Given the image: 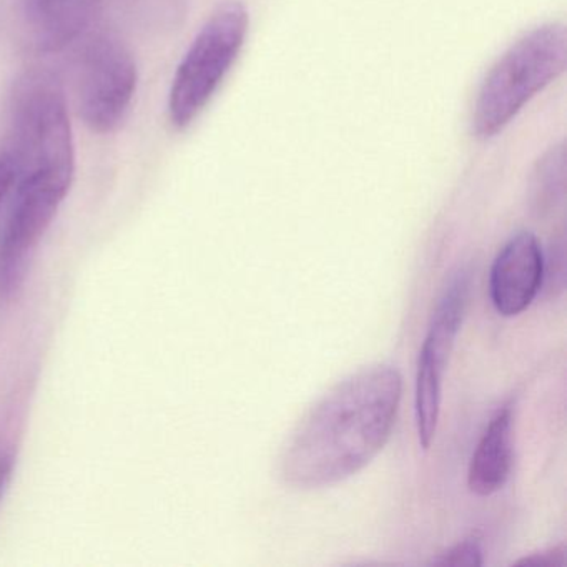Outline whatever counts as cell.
<instances>
[{
  "mask_svg": "<svg viewBox=\"0 0 567 567\" xmlns=\"http://www.w3.org/2000/svg\"><path fill=\"white\" fill-rule=\"evenodd\" d=\"M403 394L396 368H363L328 391L298 423L281 454L295 489H321L360 473L390 440Z\"/></svg>",
  "mask_w": 567,
  "mask_h": 567,
  "instance_id": "1",
  "label": "cell"
},
{
  "mask_svg": "<svg viewBox=\"0 0 567 567\" xmlns=\"http://www.w3.org/2000/svg\"><path fill=\"white\" fill-rule=\"evenodd\" d=\"M566 68V25L553 22L524 34L484 78L473 107V134L481 141L496 137Z\"/></svg>",
  "mask_w": 567,
  "mask_h": 567,
  "instance_id": "2",
  "label": "cell"
},
{
  "mask_svg": "<svg viewBox=\"0 0 567 567\" xmlns=\"http://www.w3.org/2000/svg\"><path fill=\"white\" fill-rule=\"evenodd\" d=\"M248 25L247 8L230 0L198 32L172 84L168 115L174 127L187 128L207 107L240 54Z\"/></svg>",
  "mask_w": 567,
  "mask_h": 567,
  "instance_id": "3",
  "label": "cell"
},
{
  "mask_svg": "<svg viewBox=\"0 0 567 567\" xmlns=\"http://www.w3.org/2000/svg\"><path fill=\"white\" fill-rule=\"evenodd\" d=\"M75 44L78 112L95 134H111L127 117L137 91V64L118 35L91 29Z\"/></svg>",
  "mask_w": 567,
  "mask_h": 567,
  "instance_id": "4",
  "label": "cell"
},
{
  "mask_svg": "<svg viewBox=\"0 0 567 567\" xmlns=\"http://www.w3.org/2000/svg\"><path fill=\"white\" fill-rule=\"evenodd\" d=\"M74 174L58 171L18 175L14 200L0 230V298L14 297L28 277L32 258L71 190Z\"/></svg>",
  "mask_w": 567,
  "mask_h": 567,
  "instance_id": "5",
  "label": "cell"
},
{
  "mask_svg": "<svg viewBox=\"0 0 567 567\" xmlns=\"http://www.w3.org/2000/svg\"><path fill=\"white\" fill-rule=\"evenodd\" d=\"M470 290V271L460 268L451 277L446 290L437 301L436 311L417 358L414 411H416L417 437L423 450H430L436 437L444 373H446L454 341L466 313Z\"/></svg>",
  "mask_w": 567,
  "mask_h": 567,
  "instance_id": "6",
  "label": "cell"
},
{
  "mask_svg": "<svg viewBox=\"0 0 567 567\" xmlns=\"http://www.w3.org/2000/svg\"><path fill=\"white\" fill-rule=\"evenodd\" d=\"M544 287V254L536 235L519 231L501 248L491 268V301L503 317L527 310Z\"/></svg>",
  "mask_w": 567,
  "mask_h": 567,
  "instance_id": "7",
  "label": "cell"
},
{
  "mask_svg": "<svg viewBox=\"0 0 567 567\" xmlns=\"http://www.w3.org/2000/svg\"><path fill=\"white\" fill-rule=\"evenodd\" d=\"M112 0H18L19 14L41 51L58 52L94 29Z\"/></svg>",
  "mask_w": 567,
  "mask_h": 567,
  "instance_id": "8",
  "label": "cell"
},
{
  "mask_svg": "<svg viewBox=\"0 0 567 567\" xmlns=\"http://www.w3.org/2000/svg\"><path fill=\"white\" fill-rule=\"evenodd\" d=\"M513 406L504 404L487 424L467 470V486L486 497L503 489L513 470Z\"/></svg>",
  "mask_w": 567,
  "mask_h": 567,
  "instance_id": "9",
  "label": "cell"
},
{
  "mask_svg": "<svg viewBox=\"0 0 567 567\" xmlns=\"http://www.w3.org/2000/svg\"><path fill=\"white\" fill-rule=\"evenodd\" d=\"M566 188V148L554 145L537 162L530 178V205L537 214L556 207Z\"/></svg>",
  "mask_w": 567,
  "mask_h": 567,
  "instance_id": "10",
  "label": "cell"
},
{
  "mask_svg": "<svg viewBox=\"0 0 567 567\" xmlns=\"http://www.w3.org/2000/svg\"><path fill=\"white\" fill-rule=\"evenodd\" d=\"M431 566L437 567H480L483 566V536L480 530L471 533L456 546L437 554Z\"/></svg>",
  "mask_w": 567,
  "mask_h": 567,
  "instance_id": "11",
  "label": "cell"
},
{
  "mask_svg": "<svg viewBox=\"0 0 567 567\" xmlns=\"http://www.w3.org/2000/svg\"><path fill=\"white\" fill-rule=\"evenodd\" d=\"M16 182H18V168H16L14 158L4 148L0 152V210L4 207L9 195L14 192Z\"/></svg>",
  "mask_w": 567,
  "mask_h": 567,
  "instance_id": "12",
  "label": "cell"
},
{
  "mask_svg": "<svg viewBox=\"0 0 567 567\" xmlns=\"http://www.w3.org/2000/svg\"><path fill=\"white\" fill-rule=\"evenodd\" d=\"M517 566H536V567H554L563 566L564 564V549L563 547H550L540 553L530 554V556L523 557L517 560Z\"/></svg>",
  "mask_w": 567,
  "mask_h": 567,
  "instance_id": "13",
  "label": "cell"
},
{
  "mask_svg": "<svg viewBox=\"0 0 567 567\" xmlns=\"http://www.w3.org/2000/svg\"><path fill=\"white\" fill-rule=\"evenodd\" d=\"M0 496H2V491H0Z\"/></svg>",
  "mask_w": 567,
  "mask_h": 567,
  "instance_id": "14",
  "label": "cell"
}]
</instances>
